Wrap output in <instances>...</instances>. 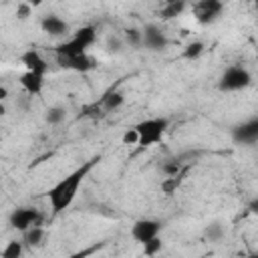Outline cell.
I'll list each match as a JSON object with an SVG mask.
<instances>
[{
	"instance_id": "6da1fadb",
	"label": "cell",
	"mask_w": 258,
	"mask_h": 258,
	"mask_svg": "<svg viewBox=\"0 0 258 258\" xmlns=\"http://www.w3.org/2000/svg\"><path fill=\"white\" fill-rule=\"evenodd\" d=\"M101 161V157H91L87 161H83L79 167H75L69 175H64L62 179H58L48 191H46V198H48V204H50V210L52 214H60L64 212L77 198V191L81 187V183L85 181V177L93 171V167Z\"/></svg>"
},
{
	"instance_id": "7a4b0ae2",
	"label": "cell",
	"mask_w": 258,
	"mask_h": 258,
	"mask_svg": "<svg viewBox=\"0 0 258 258\" xmlns=\"http://www.w3.org/2000/svg\"><path fill=\"white\" fill-rule=\"evenodd\" d=\"M169 127V119L165 117H149V119H143L135 125L137 133H139V147H151V145H157L161 143L165 131Z\"/></svg>"
},
{
	"instance_id": "3957f363",
	"label": "cell",
	"mask_w": 258,
	"mask_h": 258,
	"mask_svg": "<svg viewBox=\"0 0 258 258\" xmlns=\"http://www.w3.org/2000/svg\"><path fill=\"white\" fill-rule=\"evenodd\" d=\"M250 83H252V73L246 67H242V64H230L220 75L218 89L222 93H234V91H242V89L250 87Z\"/></svg>"
},
{
	"instance_id": "277c9868",
	"label": "cell",
	"mask_w": 258,
	"mask_h": 258,
	"mask_svg": "<svg viewBox=\"0 0 258 258\" xmlns=\"http://www.w3.org/2000/svg\"><path fill=\"white\" fill-rule=\"evenodd\" d=\"M226 8V0H196L191 14L200 24H214L216 20H220L222 12Z\"/></svg>"
},
{
	"instance_id": "5b68a950",
	"label": "cell",
	"mask_w": 258,
	"mask_h": 258,
	"mask_svg": "<svg viewBox=\"0 0 258 258\" xmlns=\"http://www.w3.org/2000/svg\"><path fill=\"white\" fill-rule=\"evenodd\" d=\"M230 137L236 145H242V147H250V145L258 143V115L236 123L230 129Z\"/></svg>"
},
{
	"instance_id": "8992f818",
	"label": "cell",
	"mask_w": 258,
	"mask_h": 258,
	"mask_svg": "<svg viewBox=\"0 0 258 258\" xmlns=\"http://www.w3.org/2000/svg\"><path fill=\"white\" fill-rule=\"evenodd\" d=\"M42 222V214L34 208V206H20V208H14L8 216V224L16 230V232H26L28 228L36 226Z\"/></svg>"
},
{
	"instance_id": "52a82bcc",
	"label": "cell",
	"mask_w": 258,
	"mask_h": 258,
	"mask_svg": "<svg viewBox=\"0 0 258 258\" xmlns=\"http://www.w3.org/2000/svg\"><path fill=\"white\" fill-rule=\"evenodd\" d=\"M161 228H163V222H161V220H155V218H141V220L133 222V226H131V238H133L135 242H139V244H145L147 240L159 236Z\"/></svg>"
},
{
	"instance_id": "ba28073f",
	"label": "cell",
	"mask_w": 258,
	"mask_h": 258,
	"mask_svg": "<svg viewBox=\"0 0 258 258\" xmlns=\"http://www.w3.org/2000/svg\"><path fill=\"white\" fill-rule=\"evenodd\" d=\"M143 46L147 48V50H151V52H161V50H165V46H167V36H165V32L157 26V24H145L143 28Z\"/></svg>"
},
{
	"instance_id": "9c48e42d",
	"label": "cell",
	"mask_w": 258,
	"mask_h": 258,
	"mask_svg": "<svg viewBox=\"0 0 258 258\" xmlns=\"http://www.w3.org/2000/svg\"><path fill=\"white\" fill-rule=\"evenodd\" d=\"M56 62L58 67L67 69V71H77V73H89L91 69H95V60L83 52V54H77V56H56Z\"/></svg>"
},
{
	"instance_id": "30bf717a",
	"label": "cell",
	"mask_w": 258,
	"mask_h": 258,
	"mask_svg": "<svg viewBox=\"0 0 258 258\" xmlns=\"http://www.w3.org/2000/svg\"><path fill=\"white\" fill-rule=\"evenodd\" d=\"M40 28L42 32H46L48 36H64L69 32V24L56 16V14H46L42 20H40Z\"/></svg>"
},
{
	"instance_id": "8fae6325",
	"label": "cell",
	"mask_w": 258,
	"mask_h": 258,
	"mask_svg": "<svg viewBox=\"0 0 258 258\" xmlns=\"http://www.w3.org/2000/svg\"><path fill=\"white\" fill-rule=\"evenodd\" d=\"M20 60H22V64H24L26 71L40 73V75H46V71H48V62H46L44 56H42L38 50H34V48L26 50V52L20 56Z\"/></svg>"
},
{
	"instance_id": "7c38bea8",
	"label": "cell",
	"mask_w": 258,
	"mask_h": 258,
	"mask_svg": "<svg viewBox=\"0 0 258 258\" xmlns=\"http://www.w3.org/2000/svg\"><path fill=\"white\" fill-rule=\"evenodd\" d=\"M20 85H22V89H24L30 97L40 95L42 85H44V75L32 73V71H24V73L20 75Z\"/></svg>"
},
{
	"instance_id": "4fadbf2b",
	"label": "cell",
	"mask_w": 258,
	"mask_h": 258,
	"mask_svg": "<svg viewBox=\"0 0 258 258\" xmlns=\"http://www.w3.org/2000/svg\"><path fill=\"white\" fill-rule=\"evenodd\" d=\"M97 103L101 105V109L105 113H113V111H117L125 103V95L121 91H117V89H109V91H105L101 95V99Z\"/></svg>"
},
{
	"instance_id": "5bb4252c",
	"label": "cell",
	"mask_w": 258,
	"mask_h": 258,
	"mask_svg": "<svg viewBox=\"0 0 258 258\" xmlns=\"http://www.w3.org/2000/svg\"><path fill=\"white\" fill-rule=\"evenodd\" d=\"M44 236H46L44 228H42L40 224H36V226H32V228H28L26 232H22V242H24L28 248H40L42 242H44Z\"/></svg>"
},
{
	"instance_id": "9a60e30c",
	"label": "cell",
	"mask_w": 258,
	"mask_h": 258,
	"mask_svg": "<svg viewBox=\"0 0 258 258\" xmlns=\"http://www.w3.org/2000/svg\"><path fill=\"white\" fill-rule=\"evenodd\" d=\"M183 10H185V0H165L159 10V16L163 20H171V18L179 16Z\"/></svg>"
},
{
	"instance_id": "2e32d148",
	"label": "cell",
	"mask_w": 258,
	"mask_h": 258,
	"mask_svg": "<svg viewBox=\"0 0 258 258\" xmlns=\"http://www.w3.org/2000/svg\"><path fill=\"white\" fill-rule=\"evenodd\" d=\"M224 236H226V228H224L222 222H210V224L204 228V238H206L208 242H212V244L222 242Z\"/></svg>"
},
{
	"instance_id": "e0dca14e",
	"label": "cell",
	"mask_w": 258,
	"mask_h": 258,
	"mask_svg": "<svg viewBox=\"0 0 258 258\" xmlns=\"http://www.w3.org/2000/svg\"><path fill=\"white\" fill-rule=\"evenodd\" d=\"M123 40H125V44H127L129 48H139V46H143V30H139V28H135V26L125 28Z\"/></svg>"
},
{
	"instance_id": "ac0fdd59",
	"label": "cell",
	"mask_w": 258,
	"mask_h": 258,
	"mask_svg": "<svg viewBox=\"0 0 258 258\" xmlns=\"http://www.w3.org/2000/svg\"><path fill=\"white\" fill-rule=\"evenodd\" d=\"M64 119H67V109H64V107H58V105H54V107L46 109L44 121H46L48 125H60Z\"/></svg>"
},
{
	"instance_id": "d6986e66",
	"label": "cell",
	"mask_w": 258,
	"mask_h": 258,
	"mask_svg": "<svg viewBox=\"0 0 258 258\" xmlns=\"http://www.w3.org/2000/svg\"><path fill=\"white\" fill-rule=\"evenodd\" d=\"M206 50V44L202 42V40H194V42H189L185 48H183V52H181V56L185 58V60H196V58H200L202 56V52Z\"/></svg>"
},
{
	"instance_id": "ffe728a7",
	"label": "cell",
	"mask_w": 258,
	"mask_h": 258,
	"mask_svg": "<svg viewBox=\"0 0 258 258\" xmlns=\"http://www.w3.org/2000/svg\"><path fill=\"white\" fill-rule=\"evenodd\" d=\"M24 242L22 240H12V242H8L6 246H4V250H2V258H20L22 256V252H24Z\"/></svg>"
},
{
	"instance_id": "44dd1931",
	"label": "cell",
	"mask_w": 258,
	"mask_h": 258,
	"mask_svg": "<svg viewBox=\"0 0 258 258\" xmlns=\"http://www.w3.org/2000/svg\"><path fill=\"white\" fill-rule=\"evenodd\" d=\"M183 173H179V175H165V179L161 181V191L165 194V196H171L177 187H179V183H181V177Z\"/></svg>"
},
{
	"instance_id": "7402d4cb",
	"label": "cell",
	"mask_w": 258,
	"mask_h": 258,
	"mask_svg": "<svg viewBox=\"0 0 258 258\" xmlns=\"http://www.w3.org/2000/svg\"><path fill=\"white\" fill-rule=\"evenodd\" d=\"M125 46H127L125 40H123L121 36H117V34H111V36L107 38V44H105L107 52H111V54H121Z\"/></svg>"
},
{
	"instance_id": "603a6c76",
	"label": "cell",
	"mask_w": 258,
	"mask_h": 258,
	"mask_svg": "<svg viewBox=\"0 0 258 258\" xmlns=\"http://www.w3.org/2000/svg\"><path fill=\"white\" fill-rule=\"evenodd\" d=\"M141 246H143V254H145V256H155V254H159V252H161L163 242H161V238H159V236H155V238L147 240V242H145V244H141Z\"/></svg>"
},
{
	"instance_id": "cb8c5ba5",
	"label": "cell",
	"mask_w": 258,
	"mask_h": 258,
	"mask_svg": "<svg viewBox=\"0 0 258 258\" xmlns=\"http://www.w3.org/2000/svg\"><path fill=\"white\" fill-rule=\"evenodd\" d=\"M161 171H163V175H179L181 173V161L179 159H167L161 165Z\"/></svg>"
},
{
	"instance_id": "d4e9b609",
	"label": "cell",
	"mask_w": 258,
	"mask_h": 258,
	"mask_svg": "<svg viewBox=\"0 0 258 258\" xmlns=\"http://www.w3.org/2000/svg\"><path fill=\"white\" fill-rule=\"evenodd\" d=\"M121 141H123V145H137V143H139V133H137V129H135V127L127 129V131L123 133Z\"/></svg>"
},
{
	"instance_id": "484cf974",
	"label": "cell",
	"mask_w": 258,
	"mask_h": 258,
	"mask_svg": "<svg viewBox=\"0 0 258 258\" xmlns=\"http://www.w3.org/2000/svg\"><path fill=\"white\" fill-rule=\"evenodd\" d=\"M30 14H32V8H30L26 2H20V4L16 6V18H18V20H26Z\"/></svg>"
},
{
	"instance_id": "4316f807",
	"label": "cell",
	"mask_w": 258,
	"mask_h": 258,
	"mask_svg": "<svg viewBox=\"0 0 258 258\" xmlns=\"http://www.w3.org/2000/svg\"><path fill=\"white\" fill-rule=\"evenodd\" d=\"M248 212L254 214V216H258V196H256L254 200H250V204H248Z\"/></svg>"
},
{
	"instance_id": "83f0119b",
	"label": "cell",
	"mask_w": 258,
	"mask_h": 258,
	"mask_svg": "<svg viewBox=\"0 0 258 258\" xmlns=\"http://www.w3.org/2000/svg\"><path fill=\"white\" fill-rule=\"evenodd\" d=\"M6 95H8V89H6L4 85H2V87H0V99L4 101V99H6Z\"/></svg>"
},
{
	"instance_id": "f1b7e54d",
	"label": "cell",
	"mask_w": 258,
	"mask_h": 258,
	"mask_svg": "<svg viewBox=\"0 0 258 258\" xmlns=\"http://www.w3.org/2000/svg\"><path fill=\"white\" fill-rule=\"evenodd\" d=\"M254 6H256V10H258V0H254Z\"/></svg>"
}]
</instances>
